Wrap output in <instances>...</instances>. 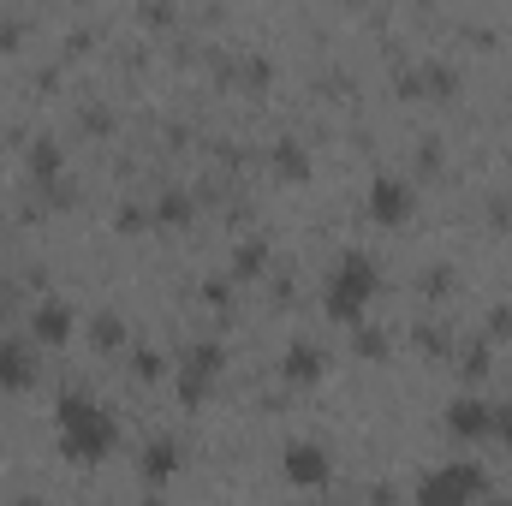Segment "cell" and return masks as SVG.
<instances>
[{
  "mask_svg": "<svg viewBox=\"0 0 512 506\" xmlns=\"http://www.w3.org/2000/svg\"><path fill=\"white\" fill-rule=\"evenodd\" d=\"M54 441H60L66 459H78V465H102V459L114 453L120 429H114V417H108V405H102L96 393L66 387L60 405H54Z\"/></svg>",
  "mask_w": 512,
  "mask_h": 506,
  "instance_id": "1",
  "label": "cell"
},
{
  "mask_svg": "<svg viewBox=\"0 0 512 506\" xmlns=\"http://www.w3.org/2000/svg\"><path fill=\"white\" fill-rule=\"evenodd\" d=\"M376 292H382V274H376V262L370 256H340L334 262V274H328V286H322V304H328V316L334 322H364L370 316V304H376Z\"/></svg>",
  "mask_w": 512,
  "mask_h": 506,
  "instance_id": "2",
  "label": "cell"
},
{
  "mask_svg": "<svg viewBox=\"0 0 512 506\" xmlns=\"http://www.w3.org/2000/svg\"><path fill=\"white\" fill-rule=\"evenodd\" d=\"M495 483H489V471H477V465H465V459H453V465H435L423 483H417V501L429 506H465V501H483Z\"/></svg>",
  "mask_w": 512,
  "mask_h": 506,
  "instance_id": "3",
  "label": "cell"
},
{
  "mask_svg": "<svg viewBox=\"0 0 512 506\" xmlns=\"http://www.w3.org/2000/svg\"><path fill=\"white\" fill-rule=\"evenodd\" d=\"M364 203H370V221H376V227H399V221H411V209H417V185H411L405 173H376Z\"/></svg>",
  "mask_w": 512,
  "mask_h": 506,
  "instance_id": "4",
  "label": "cell"
},
{
  "mask_svg": "<svg viewBox=\"0 0 512 506\" xmlns=\"http://www.w3.org/2000/svg\"><path fill=\"white\" fill-rule=\"evenodd\" d=\"M280 471H286L292 489H328V483H334V459H328L322 441H286Z\"/></svg>",
  "mask_w": 512,
  "mask_h": 506,
  "instance_id": "5",
  "label": "cell"
},
{
  "mask_svg": "<svg viewBox=\"0 0 512 506\" xmlns=\"http://www.w3.org/2000/svg\"><path fill=\"white\" fill-rule=\"evenodd\" d=\"M215 376H221V346H191V352L179 358V370H173V387H179L185 405H203L209 387H215Z\"/></svg>",
  "mask_w": 512,
  "mask_h": 506,
  "instance_id": "6",
  "label": "cell"
},
{
  "mask_svg": "<svg viewBox=\"0 0 512 506\" xmlns=\"http://www.w3.org/2000/svg\"><path fill=\"white\" fill-rule=\"evenodd\" d=\"M447 435L453 441H495V405L489 399H453L447 405Z\"/></svg>",
  "mask_w": 512,
  "mask_h": 506,
  "instance_id": "7",
  "label": "cell"
},
{
  "mask_svg": "<svg viewBox=\"0 0 512 506\" xmlns=\"http://www.w3.org/2000/svg\"><path fill=\"white\" fill-rule=\"evenodd\" d=\"M36 381V352L18 334H0V393H24Z\"/></svg>",
  "mask_w": 512,
  "mask_h": 506,
  "instance_id": "8",
  "label": "cell"
},
{
  "mask_svg": "<svg viewBox=\"0 0 512 506\" xmlns=\"http://www.w3.org/2000/svg\"><path fill=\"white\" fill-rule=\"evenodd\" d=\"M137 471H143V483H167V477L179 471V441H173V435H155V441L143 447Z\"/></svg>",
  "mask_w": 512,
  "mask_h": 506,
  "instance_id": "9",
  "label": "cell"
},
{
  "mask_svg": "<svg viewBox=\"0 0 512 506\" xmlns=\"http://www.w3.org/2000/svg\"><path fill=\"white\" fill-rule=\"evenodd\" d=\"M30 328H36V340L60 346V340L72 334V304H60V298H42V304H36V316H30Z\"/></svg>",
  "mask_w": 512,
  "mask_h": 506,
  "instance_id": "10",
  "label": "cell"
},
{
  "mask_svg": "<svg viewBox=\"0 0 512 506\" xmlns=\"http://www.w3.org/2000/svg\"><path fill=\"white\" fill-rule=\"evenodd\" d=\"M280 370H286V381H322L328 364H322V346H304L298 340V346H286V364Z\"/></svg>",
  "mask_w": 512,
  "mask_h": 506,
  "instance_id": "11",
  "label": "cell"
},
{
  "mask_svg": "<svg viewBox=\"0 0 512 506\" xmlns=\"http://www.w3.org/2000/svg\"><path fill=\"white\" fill-rule=\"evenodd\" d=\"M36 179H54V167H60V155H54V143H36Z\"/></svg>",
  "mask_w": 512,
  "mask_h": 506,
  "instance_id": "12",
  "label": "cell"
},
{
  "mask_svg": "<svg viewBox=\"0 0 512 506\" xmlns=\"http://www.w3.org/2000/svg\"><path fill=\"white\" fill-rule=\"evenodd\" d=\"M495 441H512V405H495Z\"/></svg>",
  "mask_w": 512,
  "mask_h": 506,
  "instance_id": "13",
  "label": "cell"
}]
</instances>
